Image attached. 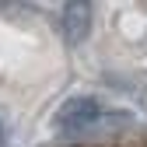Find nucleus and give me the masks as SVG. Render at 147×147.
Instances as JSON below:
<instances>
[{
	"mask_svg": "<svg viewBox=\"0 0 147 147\" xmlns=\"http://www.w3.org/2000/svg\"><path fill=\"white\" fill-rule=\"evenodd\" d=\"M119 147H123V144H119Z\"/></svg>",
	"mask_w": 147,
	"mask_h": 147,
	"instance_id": "obj_1",
	"label": "nucleus"
}]
</instances>
